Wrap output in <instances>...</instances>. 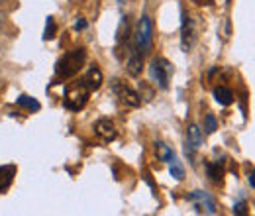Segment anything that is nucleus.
<instances>
[{
	"label": "nucleus",
	"instance_id": "nucleus-1",
	"mask_svg": "<svg viewBox=\"0 0 255 216\" xmlns=\"http://www.w3.org/2000/svg\"><path fill=\"white\" fill-rule=\"evenodd\" d=\"M85 59H87V51L85 47H79V49H73L69 53H65L63 57L57 63V75L59 77H73L81 71V67L85 65Z\"/></svg>",
	"mask_w": 255,
	"mask_h": 216
},
{
	"label": "nucleus",
	"instance_id": "nucleus-2",
	"mask_svg": "<svg viewBox=\"0 0 255 216\" xmlns=\"http://www.w3.org/2000/svg\"><path fill=\"white\" fill-rule=\"evenodd\" d=\"M151 47H153V24L147 16H143L135 28V51L145 55L151 51Z\"/></svg>",
	"mask_w": 255,
	"mask_h": 216
},
{
	"label": "nucleus",
	"instance_id": "nucleus-3",
	"mask_svg": "<svg viewBox=\"0 0 255 216\" xmlns=\"http://www.w3.org/2000/svg\"><path fill=\"white\" fill-rule=\"evenodd\" d=\"M149 71H151V77H153V81L157 83V87L165 91V89L169 87V79H171V75H173L175 69H173V65L167 61V59L157 57V59L151 61Z\"/></svg>",
	"mask_w": 255,
	"mask_h": 216
},
{
	"label": "nucleus",
	"instance_id": "nucleus-4",
	"mask_svg": "<svg viewBox=\"0 0 255 216\" xmlns=\"http://www.w3.org/2000/svg\"><path fill=\"white\" fill-rule=\"evenodd\" d=\"M87 100H89V89H87L85 83H81V85H75V87H71V89L67 91L65 106H67L69 110H73V112H79V110L85 108Z\"/></svg>",
	"mask_w": 255,
	"mask_h": 216
},
{
	"label": "nucleus",
	"instance_id": "nucleus-5",
	"mask_svg": "<svg viewBox=\"0 0 255 216\" xmlns=\"http://www.w3.org/2000/svg\"><path fill=\"white\" fill-rule=\"evenodd\" d=\"M114 93L120 98V102L126 104V106L137 108L141 104V96L135 93L131 87H128L126 83H122V81H114Z\"/></svg>",
	"mask_w": 255,
	"mask_h": 216
},
{
	"label": "nucleus",
	"instance_id": "nucleus-6",
	"mask_svg": "<svg viewBox=\"0 0 255 216\" xmlns=\"http://www.w3.org/2000/svg\"><path fill=\"white\" fill-rule=\"evenodd\" d=\"M189 199H191V203L194 205V209L198 213H208V215H216L218 213L214 199L208 193H204V191H194Z\"/></svg>",
	"mask_w": 255,
	"mask_h": 216
},
{
	"label": "nucleus",
	"instance_id": "nucleus-7",
	"mask_svg": "<svg viewBox=\"0 0 255 216\" xmlns=\"http://www.w3.org/2000/svg\"><path fill=\"white\" fill-rule=\"evenodd\" d=\"M95 132L98 138H102L104 142H112L114 138H116V126L112 120H108V118H100L98 122L95 124Z\"/></svg>",
	"mask_w": 255,
	"mask_h": 216
},
{
	"label": "nucleus",
	"instance_id": "nucleus-8",
	"mask_svg": "<svg viewBox=\"0 0 255 216\" xmlns=\"http://www.w3.org/2000/svg\"><path fill=\"white\" fill-rule=\"evenodd\" d=\"M181 43H183V49L185 51H189L192 47V43H194V28H192V20L187 16V14H183V28H181Z\"/></svg>",
	"mask_w": 255,
	"mask_h": 216
},
{
	"label": "nucleus",
	"instance_id": "nucleus-9",
	"mask_svg": "<svg viewBox=\"0 0 255 216\" xmlns=\"http://www.w3.org/2000/svg\"><path fill=\"white\" fill-rule=\"evenodd\" d=\"M102 71L98 69V67H91L89 71H87V75H85V79H83V83L87 85V89L89 91H98L100 89V85H102Z\"/></svg>",
	"mask_w": 255,
	"mask_h": 216
},
{
	"label": "nucleus",
	"instance_id": "nucleus-10",
	"mask_svg": "<svg viewBox=\"0 0 255 216\" xmlns=\"http://www.w3.org/2000/svg\"><path fill=\"white\" fill-rule=\"evenodd\" d=\"M126 69L131 77L141 75V69H143V55H141V53H137V51H133V53L129 55V59H128Z\"/></svg>",
	"mask_w": 255,
	"mask_h": 216
},
{
	"label": "nucleus",
	"instance_id": "nucleus-11",
	"mask_svg": "<svg viewBox=\"0 0 255 216\" xmlns=\"http://www.w3.org/2000/svg\"><path fill=\"white\" fill-rule=\"evenodd\" d=\"M187 144L191 150H198L202 146V132L198 126H189L187 130Z\"/></svg>",
	"mask_w": 255,
	"mask_h": 216
},
{
	"label": "nucleus",
	"instance_id": "nucleus-12",
	"mask_svg": "<svg viewBox=\"0 0 255 216\" xmlns=\"http://www.w3.org/2000/svg\"><path fill=\"white\" fill-rule=\"evenodd\" d=\"M214 98H216L218 104L228 106V104L234 102V93H232V89H228V87H216V89H214Z\"/></svg>",
	"mask_w": 255,
	"mask_h": 216
},
{
	"label": "nucleus",
	"instance_id": "nucleus-13",
	"mask_svg": "<svg viewBox=\"0 0 255 216\" xmlns=\"http://www.w3.org/2000/svg\"><path fill=\"white\" fill-rule=\"evenodd\" d=\"M169 173H171V177H175L177 181H183V179H185V167H183V163H181L177 157H173V159L169 161Z\"/></svg>",
	"mask_w": 255,
	"mask_h": 216
},
{
	"label": "nucleus",
	"instance_id": "nucleus-14",
	"mask_svg": "<svg viewBox=\"0 0 255 216\" xmlns=\"http://www.w3.org/2000/svg\"><path fill=\"white\" fill-rule=\"evenodd\" d=\"M14 173H16V169H14L12 165H4V167H0V191H4L6 187L12 183Z\"/></svg>",
	"mask_w": 255,
	"mask_h": 216
},
{
	"label": "nucleus",
	"instance_id": "nucleus-15",
	"mask_svg": "<svg viewBox=\"0 0 255 216\" xmlns=\"http://www.w3.org/2000/svg\"><path fill=\"white\" fill-rule=\"evenodd\" d=\"M155 150H157V154H159V159L161 161H165V163H169L173 157H175V154H173V150L169 148V146H165V144H155Z\"/></svg>",
	"mask_w": 255,
	"mask_h": 216
},
{
	"label": "nucleus",
	"instance_id": "nucleus-16",
	"mask_svg": "<svg viewBox=\"0 0 255 216\" xmlns=\"http://www.w3.org/2000/svg\"><path fill=\"white\" fill-rule=\"evenodd\" d=\"M18 104L24 106V108H28V110H39V102L35 98H32V96H28V94H22L18 98Z\"/></svg>",
	"mask_w": 255,
	"mask_h": 216
},
{
	"label": "nucleus",
	"instance_id": "nucleus-17",
	"mask_svg": "<svg viewBox=\"0 0 255 216\" xmlns=\"http://www.w3.org/2000/svg\"><path fill=\"white\" fill-rule=\"evenodd\" d=\"M208 175H210V179L212 181H220L222 179V167H220V161H214V163H208Z\"/></svg>",
	"mask_w": 255,
	"mask_h": 216
},
{
	"label": "nucleus",
	"instance_id": "nucleus-18",
	"mask_svg": "<svg viewBox=\"0 0 255 216\" xmlns=\"http://www.w3.org/2000/svg\"><path fill=\"white\" fill-rule=\"evenodd\" d=\"M204 130L208 132V134H212V132H216V128H218V122H216V118H214V114H206V118H204Z\"/></svg>",
	"mask_w": 255,
	"mask_h": 216
},
{
	"label": "nucleus",
	"instance_id": "nucleus-19",
	"mask_svg": "<svg viewBox=\"0 0 255 216\" xmlns=\"http://www.w3.org/2000/svg\"><path fill=\"white\" fill-rule=\"evenodd\" d=\"M55 33V24H53V18H47V26H45V39H51Z\"/></svg>",
	"mask_w": 255,
	"mask_h": 216
},
{
	"label": "nucleus",
	"instance_id": "nucleus-20",
	"mask_svg": "<svg viewBox=\"0 0 255 216\" xmlns=\"http://www.w3.org/2000/svg\"><path fill=\"white\" fill-rule=\"evenodd\" d=\"M234 213H236V215H248V203H244V201H240V203H238V205H236V207H234Z\"/></svg>",
	"mask_w": 255,
	"mask_h": 216
},
{
	"label": "nucleus",
	"instance_id": "nucleus-21",
	"mask_svg": "<svg viewBox=\"0 0 255 216\" xmlns=\"http://www.w3.org/2000/svg\"><path fill=\"white\" fill-rule=\"evenodd\" d=\"M85 28H87V22H85V20H83V18H81V20H77V22H75V30H85Z\"/></svg>",
	"mask_w": 255,
	"mask_h": 216
},
{
	"label": "nucleus",
	"instance_id": "nucleus-22",
	"mask_svg": "<svg viewBox=\"0 0 255 216\" xmlns=\"http://www.w3.org/2000/svg\"><path fill=\"white\" fill-rule=\"evenodd\" d=\"M250 185L255 189V169H252V173H250Z\"/></svg>",
	"mask_w": 255,
	"mask_h": 216
},
{
	"label": "nucleus",
	"instance_id": "nucleus-23",
	"mask_svg": "<svg viewBox=\"0 0 255 216\" xmlns=\"http://www.w3.org/2000/svg\"><path fill=\"white\" fill-rule=\"evenodd\" d=\"M194 2H200L198 6H210L212 4V0H194Z\"/></svg>",
	"mask_w": 255,
	"mask_h": 216
}]
</instances>
